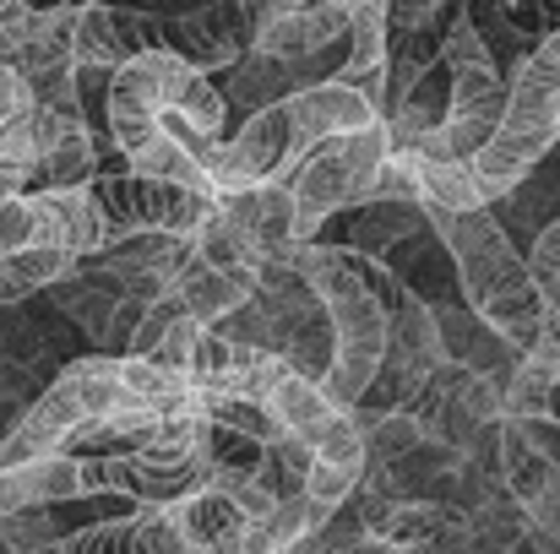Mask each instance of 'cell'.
Instances as JSON below:
<instances>
[{
    "label": "cell",
    "instance_id": "cell-1",
    "mask_svg": "<svg viewBox=\"0 0 560 554\" xmlns=\"http://www.w3.org/2000/svg\"><path fill=\"white\" fill-rule=\"evenodd\" d=\"M223 126H229L223 87L207 71L186 66L180 55L153 49L115 71L109 131L131 158V169L218 196L212 158L223 148Z\"/></svg>",
    "mask_w": 560,
    "mask_h": 554
},
{
    "label": "cell",
    "instance_id": "cell-2",
    "mask_svg": "<svg viewBox=\"0 0 560 554\" xmlns=\"http://www.w3.org/2000/svg\"><path fill=\"white\" fill-rule=\"evenodd\" d=\"M435 234L457 267V299H468L512 349L534 354L545 332V299L534 283V261L512 245L506 223L490 207H430Z\"/></svg>",
    "mask_w": 560,
    "mask_h": 554
},
{
    "label": "cell",
    "instance_id": "cell-3",
    "mask_svg": "<svg viewBox=\"0 0 560 554\" xmlns=\"http://www.w3.org/2000/svg\"><path fill=\"white\" fill-rule=\"evenodd\" d=\"M300 267L332 321V338H338V359L327 369V391L343 402V408H360L371 397L381 359H386V332H392V310L375 288V267L371 256H354V245H322V239H305L300 245Z\"/></svg>",
    "mask_w": 560,
    "mask_h": 554
},
{
    "label": "cell",
    "instance_id": "cell-4",
    "mask_svg": "<svg viewBox=\"0 0 560 554\" xmlns=\"http://www.w3.org/2000/svg\"><path fill=\"white\" fill-rule=\"evenodd\" d=\"M560 142V33H550L517 71H512V104L501 131L490 137V148L474 164L479 185L490 190V201H506L523 180H534V169L556 153Z\"/></svg>",
    "mask_w": 560,
    "mask_h": 554
},
{
    "label": "cell",
    "instance_id": "cell-5",
    "mask_svg": "<svg viewBox=\"0 0 560 554\" xmlns=\"http://www.w3.org/2000/svg\"><path fill=\"white\" fill-rule=\"evenodd\" d=\"M131 386H126V369L120 354H88V359H71L60 369L16 419L11 429L0 435V468L11 462H33V457H55L77 440V429H88L93 419H109L115 408H131Z\"/></svg>",
    "mask_w": 560,
    "mask_h": 554
},
{
    "label": "cell",
    "instance_id": "cell-6",
    "mask_svg": "<svg viewBox=\"0 0 560 554\" xmlns=\"http://www.w3.org/2000/svg\"><path fill=\"white\" fill-rule=\"evenodd\" d=\"M446 66H452V109H446L441 137L430 148H419V153L468 164L501 131L506 104H512V76H506V66L495 60V49L485 44V33L474 27V16L463 5H457V16L446 27Z\"/></svg>",
    "mask_w": 560,
    "mask_h": 554
},
{
    "label": "cell",
    "instance_id": "cell-7",
    "mask_svg": "<svg viewBox=\"0 0 560 554\" xmlns=\"http://www.w3.org/2000/svg\"><path fill=\"white\" fill-rule=\"evenodd\" d=\"M386 158H392V126H386V115L371 120V126H360V131H343V137L322 142L316 153H305V164L289 175L300 239H316L338 212L371 201Z\"/></svg>",
    "mask_w": 560,
    "mask_h": 554
},
{
    "label": "cell",
    "instance_id": "cell-8",
    "mask_svg": "<svg viewBox=\"0 0 560 554\" xmlns=\"http://www.w3.org/2000/svg\"><path fill=\"white\" fill-rule=\"evenodd\" d=\"M142 5L164 16V49L207 76L229 71L256 38V11L245 0H142Z\"/></svg>",
    "mask_w": 560,
    "mask_h": 554
},
{
    "label": "cell",
    "instance_id": "cell-9",
    "mask_svg": "<svg viewBox=\"0 0 560 554\" xmlns=\"http://www.w3.org/2000/svg\"><path fill=\"white\" fill-rule=\"evenodd\" d=\"M164 49V16L142 0H88L77 16V60L93 66H131Z\"/></svg>",
    "mask_w": 560,
    "mask_h": 554
},
{
    "label": "cell",
    "instance_id": "cell-10",
    "mask_svg": "<svg viewBox=\"0 0 560 554\" xmlns=\"http://www.w3.org/2000/svg\"><path fill=\"white\" fill-rule=\"evenodd\" d=\"M33 190H71L98 175V137L82 109H38L33 104Z\"/></svg>",
    "mask_w": 560,
    "mask_h": 554
},
{
    "label": "cell",
    "instance_id": "cell-11",
    "mask_svg": "<svg viewBox=\"0 0 560 554\" xmlns=\"http://www.w3.org/2000/svg\"><path fill=\"white\" fill-rule=\"evenodd\" d=\"M33 207V239L66 256H104L109 250V212L93 196V185H71V190H27Z\"/></svg>",
    "mask_w": 560,
    "mask_h": 554
},
{
    "label": "cell",
    "instance_id": "cell-12",
    "mask_svg": "<svg viewBox=\"0 0 560 554\" xmlns=\"http://www.w3.org/2000/svg\"><path fill=\"white\" fill-rule=\"evenodd\" d=\"M218 207L229 212V223L245 234V245L256 250V261H272L278 250L300 245V223H294V190L289 180H267L250 190H229L218 196Z\"/></svg>",
    "mask_w": 560,
    "mask_h": 554
},
{
    "label": "cell",
    "instance_id": "cell-13",
    "mask_svg": "<svg viewBox=\"0 0 560 554\" xmlns=\"http://www.w3.org/2000/svg\"><path fill=\"white\" fill-rule=\"evenodd\" d=\"M71 500H88V473H82V457L71 451L0 468V517L27 511V506H71Z\"/></svg>",
    "mask_w": 560,
    "mask_h": 554
},
{
    "label": "cell",
    "instance_id": "cell-14",
    "mask_svg": "<svg viewBox=\"0 0 560 554\" xmlns=\"http://www.w3.org/2000/svg\"><path fill=\"white\" fill-rule=\"evenodd\" d=\"M386 76H392V0H354V33H349V60L338 66V82L360 87L386 115Z\"/></svg>",
    "mask_w": 560,
    "mask_h": 554
},
{
    "label": "cell",
    "instance_id": "cell-15",
    "mask_svg": "<svg viewBox=\"0 0 560 554\" xmlns=\"http://www.w3.org/2000/svg\"><path fill=\"white\" fill-rule=\"evenodd\" d=\"M435 327H441V349H446L452 365L485 369V375H501V380H506L512 369L528 359V354L512 349L468 299H463V305H435Z\"/></svg>",
    "mask_w": 560,
    "mask_h": 554
},
{
    "label": "cell",
    "instance_id": "cell-16",
    "mask_svg": "<svg viewBox=\"0 0 560 554\" xmlns=\"http://www.w3.org/2000/svg\"><path fill=\"white\" fill-rule=\"evenodd\" d=\"M170 288L186 299V310L196 316V321L218 327V321H229V316L256 294V278H250V272H223V267H212V261L196 250L186 267L170 278Z\"/></svg>",
    "mask_w": 560,
    "mask_h": 554
},
{
    "label": "cell",
    "instance_id": "cell-17",
    "mask_svg": "<svg viewBox=\"0 0 560 554\" xmlns=\"http://www.w3.org/2000/svg\"><path fill=\"white\" fill-rule=\"evenodd\" d=\"M294 87H305V76H300L294 66H283V60H272V55H261V49L250 44V49L229 66L223 98H229V109H240V115L250 120V115L272 109L278 98H289Z\"/></svg>",
    "mask_w": 560,
    "mask_h": 554
},
{
    "label": "cell",
    "instance_id": "cell-18",
    "mask_svg": "<svg viewBox=\"0 0 560 554\" xmlns=\"http://www.w3.org/2000/svg\"><path fill=\"white\" fill-rule=\"evenodd\" d=\"M267 408H272L278 429H289V435H300V440H316V435L343 413V402H338L316 375H300V369H289V375L267 391Z\"/></svg>",
    "mask_w": 560,
    "mask_h": 554
},
{
    "label": "cell",
    "instance_id": "cell-19",
    "mask_svg": "<svg viewBox=\"0 0 560 554\" xmlns=\"http://www.w3.org/2000/svg\"><path fill=\"white\" fill-rule=\"evenodd\" d=\"M349 212H354V223H349L343 245H354L360 256H375V261H381L392 245H402L413 228L430 223V207H424V201H392V196L360 201V207H349Z\"/></svg>",
    "mask_w": 560,
    "mask_h": 554
},
{
    "label": "cell",
    "instance_id": "cell-20",
    "mask_svg": "<svg viewBox=\"0 0 560 554\" xmlns=\"http://www.w3.org/2000/svg\"><path fill=\"white\" fill-rule=\"evenodd\" d=\"M534 283H539V299H545V332L534 343V365L545 369H560V217H550L539 234H534Z\"/></svg>",
    "mask_w": 560,
    "mask_h": 554
},
{
    "label": "cell",
    "instance_id": "cell-21",
    "mask_svg": "<svg viewBox=\"0 0 560 554\" xmlns=\"http://www.w3.org/2000/svg\"><path fill=\"white\" fill-rule=\"evenodd\" d=\"M170 517H175V528L186 533V544L196 554L218 550L240 522H250V517L240 511V500H234V495H223V490H212V484H201V490H190L186 500H175V506H170Z\"/></svg>",
    "mask_w": 560,
    "mask_h": 554
},
{
    "label": "cell",
    "instance_id": "cell-22",
    "mask_svg": "<svg viewBox=\"0 0 560 554\" xmlns=\"http://www.w3.org/2000/svg\"><path fill=\"white\" fill-rule=\"evenodd\" d=\"M501 479L523 506H534L550 484H560V462H550L512 419H501Z\"/></svg>",
    "mask_w": 560,
    "mask_h": 554
},
{
    "label": "cell",
    "instance_id": "cell-23",
    "mask_svg": "<svg viewBox=\"0 0 560 554\" xmlns=\"http://www.w3.org/2000/svg\"><path fill=\"white\" fill-rule=\"evenodd\" d=\"M27 190H33V164L22 158H0V256H16V250H33V207H27Z\"/></svg>",
    "mask_w": 560,
    "mask_h": 554
},
{
    "label": "cell",
    "instance_id": "cell-24",
    "mask_svg": "<svg viewBox=\"0 0 560 554\" xmlns=\"http://www.w3.org/2000/svg\"><path fill=\"white\" fill-rule=\"evenodd\" d=\"M0 539L11 554H38L49 544H66V533L55 528V506H27V511H5L0 517Z\"/></svg>",
    "mask_w": 560,
    "mask_h": 554
},
{
    "label": "cell",
    "instance_id": "cell-25",
    "mask_svg": "<svg viewBox=\"0 0 560 554\" xmlns=\"http://www.w3.org/2000/svg\"><path fill=\"white\" fill-rule=\"evenodd\" d=\"M201 343H207V321H196V316H175L170 321V332L148 349V359H159V365L170 369H186V375H196V359H201Z\"/></svg>",
    "mask_w": 560,
    "mask_h": 554
},
{
    "label": "cell",
    "instance_id": "cell-26",
    "mask_svg": "<svg viewBox=\"0 0 560 554\" xmlns=\"http://www.w3.org/2000/svg\"><path fill=\"white\" fill-rule=\"evenodd\" d=\"M27 109H33V93H27L22 71H16V66H0V131H5L11 120H22Z\"/></svg>",
    "mask_w": 560,
    "mask_h": 554
},
{
    "label": "cell",
    "instance_id": "cell-27",
    "mask_svg": "<svg viewBox=\"0 0 560 554\" xmlns=\"http://www.w3.org/2000/svg\"><path fill=\"white\" fill-rule=\"evenodd\" d=\"M349 554H424V550H408V544H392V539H381V533H365Z\"/></svg>",
    "mask_w": 560,
    "mask_h": 554
},
{
    "label": "cell",
    "instance_id": "cell-28",
    "mask_svg": "<svg viewBox=\"0 0 560 554\" xmlns=\"http://www.w3.org/2000/svg\"><path fill=\"white\" fill-rule=\"evenodd\" d=\"M0 554H11V544H5V539H0Z\"/></svg>",
    "mask_w": 560,
    "mask_h": 554
},
{
    "label": "cell",
    "instance_id": "cell-29",
    "mask_svg": "<svg viewBox=\"0 0 560 554\" xmlns=\"http://www.w3.org/2000/svg\"><path fill=\"white\" fill-rule=\"evenodd\" d=\"M245 5H250V11H256V5H261V0H245Z\"/></svg>",
    "mask_w": 560,
    "mask_h": 554
},
{
    "label": "cell",
    "instance_id": "cell-30",
    "mask_svg": "<svg viewBox=\"0 0 560 554\" xmlns=\"http://www.w3.org/2000/svg\"><path fill=\"white\" fill-rule=\"evenodd\" d=\"M5 5H11V0H0V11H5Z\"/></svg>",
    "mask_w": 560,
    "mask_h": 554
},
{
    "label": "cell",
    "instance_id": "cell-31",
    "mask_svg": "<svg viewBox=\"0 0 560 554\" xmlns=\"http://www.w3.org/2000/svg\"><path fill=\"white\" fill-rule=\"evenodd\" d=\"M201 554H218V550H201Z\"/></svg>",
    "mask_w": 560,
    "mask_h": 554
}]
</instances>
